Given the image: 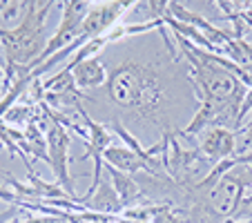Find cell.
<instances>
[{
    "label": "cell",
    "instance_id": "1",
    "mask_svg": "<svg viewBox=\"0 0 252 223\" xmlns=\"http://www.w3.org/2000/svg\"><path fill=\"white\" fill-rule=\"evenodd\" d=\"M107 100L134 119H148L161 123L167 105V87L158 71L136 61H123L114 69H107L105 83Z\"/></svg>",
    "mask_w": 252,
    "mask_h": 223
},
{
    "label": "cell",
    "instance_id": "2",
    "mask_svg": "<svg viewBox=\"0 0 252 223\" xmlns=\"http://www.w3.org/2000/svg\"><path fill=\"white\" fill-rule=\"evenodd\" d=\"M56 7L54 0H29L27 16L16 29H0V45L5 52V67H29L47 47L45 20Z\"/></svg>",
    "mask_w": 252,
    "mask_h": 223
},
{
    "label": "cell",
    "instance_id": "3",
    "mask_svg": "<svg viewBox=\"0 0 252 223\" xmlns=\"http://www.w3.org/2000/svg\"><path fill=\"white\" fill-rule=\"evenodd\" d=\"M181 54L188 61V76H190V83L194 87L199 103L228 105V107H237L241 112L248 87L234 74L221 69V67L203 65L188 49H181Z\"/></svg>",
    "mask_w": 252,
    "mask_h": 223
},
{
    "label": "cell",
    "instance_id": "4",
    "mask_svg": "<svg viewBox=\"0 0 252 223\" xmlns=\"http://www.w3.org/2000/svg\"><path fill=\"white\" fill-rule=\"evenodd\" d=\"M58 7L63 9V18H61V25L56 27L54 36L47 40V47L43 49L36 61L29 65V69H38L45 61L54 56V54L63 52L65 47H69L74 40L78 38V33H81V25L85 23L87 14L92 9V2H85V0H65V2H58Z\"/></svg>",
    "mask_w": 252,
    "mask_h": 223
},
{
    "label": "cell",
    "instance_id": "5",
    "mask_svg": "<svg viewBox=\"0 0 252 223\" xmlns=\"http://www.w3.org/2000/svg\"><path fill=\"white\" fill-rule=\"evenodd\" d=\"M47 154H49V163L47 165L54 170L56 174V183L63 185V190L76 201V188H74V179L69 176V163H71V157H69V145H71V134L67 132L63 125L58 123H49L47 132Z\"/></svg>",
    "mask_w": 252,
    "mask_h": 223
},
{
    "label": "cell",
    "instance_id": "6",
    "mask_svg": "<svg viewBox=\"0 0 252 223\" xmlns=\"http://www.w3.org/2000/svg\"><path fill=\"white\" fill-rule=\"evenodd\" d=\"M201 159L210 163H219L223 159L237 157V132L228 127H210L201 134V143L196 145Z\"/></svg>",
    "mask_w": 252,
    "mask_h": 223
},
{
    "label": "cell",
    "instance_id": "7",
    "mask_svg": "<svg viewBox=\"0 0 252 223\" xmlns=\"http://www.w3.org/2000/svg\"><path fill=\"white\" fill-rule=\"evenodd\" d=\"M103 161H105V165L116 167V170L125 172V174H138V172L152 174V167L143 161L138 154L127 150L125 145H110L103 154Z\"/></svg>",
    "mask_w": 252,
    "mask_h": 223
},
{
    "label": "cell",
    "instance_id": "8",
    "mask_svg": "<svg viewBox=\"0 0 252 223\" xmlns=\"http://www.w3.org/2000/svg\"><path fill=\"white\" fill-rule=\"evenodd\" d=\"M71 74H74L78 92L98 90V87H105V83H107V67L100 58H90V61L81 63L78 67L71 69Z\"/></svg>",
    "mask_w": 252,
    "mask_h": 223
},
{
    "label": "cell",
    "instance_id": "9",
    "mask_svg": "<svg viewBox=\"0 0 252 223\" xmlns=\"http://www.w3.org/2000/svg\"><path fill=\"white\" fill-rule=\"evenodd\" d=\"M87 210H94V212H100V214H110V217H119L121 212L125 210V205L121 203L119 194H116L114 185L110 181H100L96 192L92 194V199L85 203Z\"/></svg>",
    "mask_w": 252,
    "mask_h": 223
},
{
    "label": "cell",
    "instance_id": "10",
    "mask_svg": "<svg viewBox=\"0 0 252 223\" xmlns=\"http://www.w3.org/2000/svg\"><path fill=\"white\" fill-rule=\"evenodd\" d=\"M105 170L110 174L112 185H114L116 194H119L121 203H123L125 208H127V205L132 208L134 203H138V201L143 199V188H141V183L134 179V174H125V172L116 170V167H110V165H105Z\"/></svg>",
    "mask_w": 252,
    "mask_h": 223
},
{
    "label": "cell",
    "instance_id": "11",
    "mask_svg": "<svg viewBox=\"0 0 252 223\" xmlns=\"http://www.w3.org/2000/svg\"><path fill=\"white\" fill-rule=\"evenodd\" d=\"M29 0H0V29H16L27 16Z\"/></svg>",
    "mask_w": 252,
    "mask_h": 223
},
{
    "label": "cell",
    "instance_id": "12",
    "mask_svg": "<svg viewBox=\"0 0 252 223\" xmlns=\"http://www.w3.org/2000/svg\"><path fill=\"white\" fill-rule=\"evenodd\" d=\"M252 112V87L246 92V98H243V105H241V112H239V127L246 123L248 114Z\"/></svg>",
    "mask_w": 252,
    "mask_h": 223
},
{
    "label": "cell",
    "instance_id": "13",
    "mask_svg": "<svg viewBox=\"0 0 252 223\" xmlns=\"http://www.w3.org/2000/svg\"><path fill=\"white\" fill-rule=\"evenodd\" d=\"M58 219L56 217H49V214H27V217L23 219V223H56Z\"/></svg>",
    "mask_w": 252,
    "mask_h": 223
},
{
    "label": "cell",
    "instance_id": "14",
    "mask_svg": "<svg viewBox=\"0 0 252 223\" xmlns=\"http://www.w3.org/2000/svg\"><path fill=\"white\" fill-rule=\"evenodd\" d=\"M234 221H252V208H250V210H248V212H246V214H243V217H241V219H234Z\"/></svg>",
    "mask_w": 252,
    "mask_h": 223
},
{
    "label": "cell",
    "instance_id": "15",
    "mask_svg": "<svg viewBox=\"0 0 252 223\" xmlns=\"http://www.w3.org/2000/svg\"><path fill=\"white\" fill-rule=\"evenodd\" d=\"M7 223H23V217H20V214H16V217H11Z\"/></svg>",
    "mask_w": 252,
    "mask_h": 223
},
{
    "label": "cell",
    "instance_id": "16",
    "mask_svg": "<svg viewBox=\"0 0 252 223\" xmlns=\"http://www.w3.org/2000/svg\"><path fill=\"white\" fill-rule=\"evenodd\" d=\"M56 223H69V221H63V219H58V221Z\"/></svg>",
    "mask_w": 252,
    "mask_h": 223
},
{
    "label": "cell",
    "instance_id": "17",
    "mask_svg": "<svg viewBox=\"0 0 252 223\" xmlns=\"http://www.w3.org/2000/svg\"><path fill=\"white\" fill-rule=\"evenodd\" d=\"M250 223H252V221H250Z\"/></svg>",
    "mask_w": 252,
    "mask_h": 223
}]
</instances>
